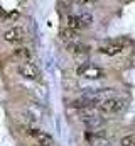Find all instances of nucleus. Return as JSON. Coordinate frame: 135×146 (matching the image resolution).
I'll use <instances>...</instances> for the list:
<instances>
[{
  "instance_id": "39448f33",
  "label": "nucleus",
  "mask_w": 135,
  "mask_h": 146,
  "mask_svg": "<svg viewBox=\"0 0 135 146\" xmlns=\"http://www.w3.org/2000/svg\"><path fill=\"white\" fill-rule=\"evenodd\" d=\"M15 70H17V73L22 78H26V80H31V82L41 80V70H39L37 65L31 63V60L29 61H19V65H17Z\"/></svg>"
},
{
  "instance_id": "1a4fd4ad",
  "label": "nucleus",
  "mask_w": 135,
  "mask_h": 146,
  "mask_svg": "<svg viewBox=\"0 0 135 146\" xmlns=\"http://www.w3.org/2000/svg\"><path fill=\"white\" fill-rule=\"evenodd\" d=\"M90 46L88 44H85V42H81V41H76V42H71V44H68V51L71 53V54H76V56H83V54H88L90 53Z\"/></svg>"
},
{
  "instance_id": "7ed1b4c3",
  "label": "nucleus",
  "mask_w": 135,
  "mask_h": 146,
  "mask_svg": "<svg viewBox=\"0 0 135 146\" xmlns=\"http://www.w3.org/2000/svg\"><path fill=\"white\" fill-rule=\"evenodd\" d=\"M76 75L81 76V78H86V80H103V78H106V72L101 66L93 65V63H79L76 66Z\"/></svg>"
},
{
  "instance_id": "f8f14e48",
  "label": "nucleus",
  "mask_w": 135,
  "mask_h": 146,
  "mask_svg": "<svg viewBox=\"0 0 135 146\" xmlns=\"http://www.w3.org/2000/svg\"><path fill=\"white\" fill-rule=\"evenodd\" d=\"M120 146H135V136L134 134H125L120 138Z\"/></svg>"
},
{
  "instance_id": "f257e3e1",
  "label": "nucleus",
  "mask_w": 135,
  "mask_h": 146,
  "mask_svg": "<svg viewBox=\"0 0 135 146\" xmlns=\"http://www.w3.org/2000/svg\"><path fill=\"white\" fill-rule=\"evenodd\" d=\"M93 22H95V17L88 10H81V12H76V14H68V17H66V27L74 29L78 33L91 27Z\"/></svg>"
},
{
  "instance_id": "423d86ee",
  "label": "nucleus",
  "mask_w": 135,
  "mask_h": 146,
  "mask_svg": "<svg viewBox=\"0 0 135 146\" xmlns=\"http://www.w3.org/2000/svg\"><path fill=\"white\" fill-rule=\"evenodd\" d=\"M2 37H3V41L9 42V44H20V42L26 41L27 33H26V29H24L22 26H12V27H9L7 31H3V36Z\"/></svg>"
},
{
  "instance_id": "6e6552de",
  "label": "nucleus",
  "mask_w": 135,
  "mask_h": 146,
  "mask_svg": "<svg viewBox=\"0 0 135 146\" xmlns=\"http://www.w3.org/2000/svg\"><path fill=\"white\" fill-rule=\"evenodd\" d=\"M83 124L86 126L88 131H98V129H103V127H105L106 121L95 112V114H91V115H88V117H83Z\"/></svg>"
},
{
  "instance_id": "9b49d317",
  "label": "nucleus",
  "mask_w": 135,
  "mask_h": 146,
  "mask_svg": "<svg viewBox=\"0 0 135 146\" xmlns=\"http://www.w3.org/2000/svg\"><path fill=\"white\" fill-rule=\"evenodd\" d=\"M59 37H61V39H63L66 44H71V42H76V41H79V33H78V31H74V29L64 27V29H61Z\"/></svg>"
},
{
  "instance_id": "20e7f679",
  "label": "nucleus",
  "mask_w": 135,
  "mask_h": 146,
  "mask_svg": "<svg viewBox=\"0 0 135 146\" xmlns=\"http://www.w3.org/2000/svg\"><path fill=\"white\" fill-rule=\"evenodd\" d=\"M98 51H100L103 56H108V58H113V56H118L125 51V42L122 39H110V41H105L98 46Z\"/></svg>"
},
{
  "instance_id": "0eeeda50",
  "label": "nucleus",
  "mask_w": 135,
  "mask_h": 146,
  "mask_svg": "<svg viewBox=\"0 0 135 146\" xmlns=\"http://www.w3.org/2000/svg\"><path fill=\"white\" fill-rule=\"evenodd\" d=\"M26 133L37 143V146H54V138L49 133H46V131H41V129H35V127H29L27 126Z\"/></svg>"
},
{
  "instance_id": "9d476101",
  "label": "nucleus",
  "mask_w": 135,
  "mask_h": 146,
  "mask_svg": "<svg viewBox=\"0 0 135 146\" xmlns=\"http://www.w3.org/2000/svg\"><path fill=\"white\" fill-rule=\"evenodd\" d=\"M12 58L17 60V61H29V60L32 58V51H31V48H27V46L15 48L14 53H12Z\"/></svg>"
},
{
  "instance_id": "f03ea898",
  "label": "nucleus",
  "mask_w": 135,
  "mask_h": 146,
  "mask_svg": "<svg viewBox=\"0 0 135 146\" xmlns=\"http://www.w3.org/2000/svg\"><path fill=\"white\" fill-rule=\"evenodd\" d=\"M125 109H127V100L122 97H115V95L100 100V104L96 107V110H100L105 115H118V114L125 112Z\"/></svg>"
}]
</instances>
